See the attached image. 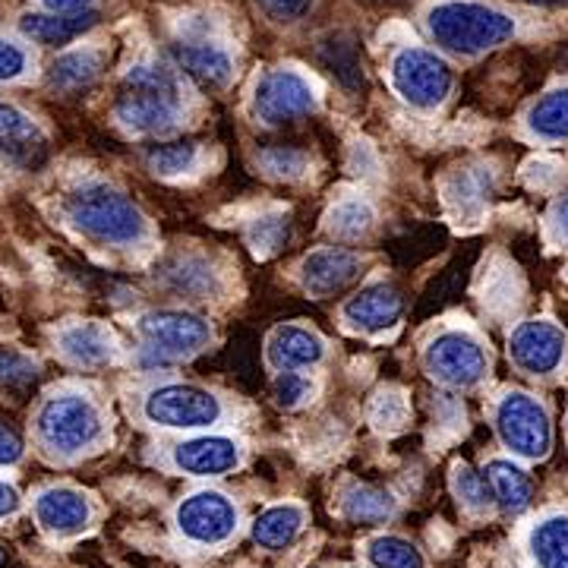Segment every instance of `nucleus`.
Listing matches in <instances>:
<instances>
[{
	"mask_svg": "<svg viewBox=\"0 0 568 568\" xmlns=\"http://www.w3.org/2000/svg\"><path fill=\"white\" fill-rule=\"evenodd\" d=\"M67 219L89 241L104 246H136L149 234V222L140 205L108 183L80 186L67 200Z\"/></svg>",
	"mask_w": 568,
	"mask_h": 568,
	"instance_id": "nucleus-1",
	"label": "nucleus"
},
{
	"mask_svg": "<svg viewBox=\"0 0 568 568\" xmlns=\"http://www.w3.org/2000/svg\"><path fill=\"white\" fill-rule=\"evenodd\" d=\"M181 85L164 67H133L118 89V121L133 133H171L181 121Z\"/></svg>",
	"mask_w": 568,
	"mask_h": 568,
	"instance_id": "nucleus-2",
	"label": "nucleus"
},
{
	"mask_svg": "<svg viewBox=\"0 0 568 568\" xmlns=\"http://www.w3.org/2000/svg\"><path fill=\"white\" fill-rule=\"evenodd\" d=\"M429 36L439 48H446L452 54H484L499 44H506L515 36V20L493 10L487 3H467V0H448L429 10L426 17Z\"/></svg>",
	"mask_w": 568,
	"mask_h": 568,
	"instance_id": "nucleus-3",
	"label": "nucleus"
},
{
	"mask_svg": "<svg viewBox=\"0 0 568 568\" xmlns=\"http://www.w3.org/2000/svg\"><path fill=\"white\" fill-rule=\"evenodd\" d=\"M39 443L58 458H80L104 439V414L82 392H58L44 398L36 417Z\"/></svg>",
	"mask_w": 568,
	"mask_h": 568,
	"instance_id": "nucleus-4",
	"label": "nucleus"
},
{
	"mask_svg": "<svg viewBox=\"0 0 568 568\" xmlns=\"http://www.w3.org/2000/svg\"><path fill=\"white\" fill-rule=\"evenodd\" d=\"M136 332L142 338V364L168 366L196 357L212 342V325L190 310L142 313Z\"/></svg>",
	"mask_w": 568,
	"mask_h": 568,
	"instance_id": "nucleus-5",
	"label": "nucleus"
},
{
	"mask_svg": "<svg viewBox=\"0 0 568 568\" xmlns=\"http://www.w3.org/2000/svg\"><path fill=\"white\" fill-rule=\"evenodd\" d=\"M493 424L499 433V443L525 462H540L552 448V424L544 402H537L528 392H506L496 405Z\"/></svg>",
	"mask_w": 568,
	"mask_h": 568,
	"instance_id": "nucleus-6",
	"label": "nucleus"
},
{
	"mask_svg": "<svg viewBox=\"0 0 568 568\" xmlns=\"http://www.w3.org/2000/svg\"><path fill=\"white\" fill-rule=\"evenodd\" d=\"M145 424L164 429H212L222 424L224 407L219 395L209 388L186 386V383H164L145 392L142 398Z\"/></svg>",
	"mask_w": 568,
	"mask_h": 568,
	"instance_id": "nucleus-7",
	"label": "nucleus"
},
{
	"mask_svg": "<svg viewBox=\"0 0 568 568\" xmlns=\"http://www.w3.org/2000/svg\"><path fill=\"white\" fill-rule=\"evenodd\" d=\"M426 373L448 388H474L487 379L489 354L484 342L467 328L439 332L424 351Z\"/></svg>",
	"mask_w": 568,
	"mask_h": 568,
	"instance_id": "nucleus-8",
	"label": "nucleus"
},
{
	"mask_svg": "<svg viewBox=\"0 0 568 568\" xmlns=\"http://www.w3.org/2000/svg\"><path fill=\"white\" fill-rule=\"evenodd\" d=\"M174 528L193 547H222L241 528V508L219 489H196L174 508Z\"/></svg>",
	"mask_w": 568,
	"mask_h": 568,
	"instance_id": "nucleus-9",
	"label": "nucleus"
},
{
	"mask_svg": "<svg viewBox=\"0 0 568 568\" xmlns=\"http://www.w3.org/2000/svg\"><path fill=\"white\" fill-rule=\"evenodd\" d=\"M392 85L395 92L414 108H436L448 99L455 77L439 54L426 51V48H405L395 54L392 61Z\"/></svg>",
	"mask_w": 568,
	"mask_h": 568,
	"instance_id": "nucleus-10",
	"label": "nucleus"
},
{
	"mask_svg": "<svg viewBox=\"0 0 568 568\" xmlns=\"http://www.w3.org/2000/svg\"><path fill=\"white\" fill-rule=\"evenodd\" d=\"M313 108H316L313 85L294 70H268L263 80L256 82L253 111L268 126H282V123L306 118Z\"/></svg>",
	"mask_w": 568,
	"mask_h": 568,
	"instance_id": "nucleus-11",
	"label": "nucleus"
},
{
	"mask_svg": "<svg viewBox=\"0 0 568 568\" xmlns=\"http://www.w3.org/2000/svg\"><path fill=\"white\" fill-rule=\"evenodd\" d=\"M568 338L566 332L549 320L521 323L508 338V357L528 376H549L566 364Z\"/></svg>",
	"mask_w": 568,
	"mask_h": 568,
	"instance_id": "nucleus-12",
	"label": "nucleus"
},
{
	"mask_svg": "<svg viewBox=\"0 0 568 568\" xmlns=\"http://www.w3.org/2000/svg\"><path fill=\"white\" fill-rule=\"evenodd\" d=\"M244 462V446L234 436H193L171 452V465L190 477H224Z\"/></svg>",
	"mask_w": 568,
	"mask_h": 568,
	"instance_id": "nucleus-13",
	"label": "nucleus"
},
{
	"mask_svg": "<svg viewBox=\"0 0 568 568\" xmlns=\"http://www.w3.org/2000/svg\"><path fill=\"white\" fill-rule=\"evenodd\" d=\"M402 313H405L402 294L386 282L366 284L361 294H354L342 306V320L347 323V328H354L361 335H383L398 325Z\"/></svg>",
	"mask_w": 568,
	"mask_h": 568,
	"instance_id": "nucleus-14",
	"label": "nucleus"
},
{
	"mask_svg": "<svg viewBox=\"0 0 568 568\" xmlns=\"http://www.w3.org/2000/svg\"><path fill=\"white\" fill-rule=\"evenodd\" d=\"M36 521L51 537H77L92 521V503L73 487H48L36 496Z\"/></svg>",
	"mask_w": 568,
	"mask_h": 568,
	"instance_id": "nucleus-15",
	"label": "nucleus"
},
{
	"mask_svg": "<svg viewBox=\"0 0 568 568\" xmlns=\"http://www.w3.org/2000/svg\"><path fill=\"white\" fill-rule=\"evenodd\" d=\"M0 155L20 168H39L48 159V140L41 126L17 104L0 102Z\"/></svg>",
	"mask_w": 568,
	"mask_h": 568,
	"instance_id": "nucleus-16",
	"label": "nucleus"
},
{
	"mask_svg": "<svg viewBox=\"0 0 568 568\" xmlns=\"http://www.w3.org/2000/svg\"><path fill=\"white\" fill-rule=\"evenodd\" d=\"M265 357H268V366L278 373H297V369L323 364L325 342L313 328H304V325H278L268 335Z\"/></svg>",
	"mask_w": 568,
	"mask_h": 568,
	"instance_id": "nucleus-17",
	"label": "nucleus"
},
{
	"mask_svg": "<svg viewBox=\"0 0 568 568\" xmlns=\"http://www.w3.org/2000/svg\"><path fill=\"white\" fill-rule=\"evenodd\" d=\"M357 275H361V256L351 253V250H342V246L316 250L301 265V282L316 297H328V294L342 291Z\"/></svg>",
	"mask_w": 568,
	"mask_h": 568,
	"instance_id": "nucleus-18",
	"label": "nucleus"
},
{
	"mask_svg": "<svg viewBox=\"0 0 568 568\" xmlns=\"http://www.w3.org/2000/svg\"><path fill=\"white\" fill-rule=\"evenodd\" d=\"M58 351L73 366H108L118 357V342L102 323H73L58 332Z\"/></svg>",
	"mask_w": 568,
	"mask_h": 568,
	"instance_id": "nucleus-19",
	"label": "nucleus"
},
{
	"mask_svg": "<svg viewBox=\"0 0 568 568\" xmlns=\"http://www.w3.org/2000/svg\"><path fill=\"white\" fill-rule=\"evenodd\" d=\"M155 282L162 284L164 291L178 297H190V301H209L212 294L222 291L219 272L205 263L203 256H171L159 268Z\"/></svg>",
	"mask_w": 568,
	"mask_h": 568,
	"instance_id": "nucleus-20",
	"label": "nucleus"
},
{
	"mask_svg": "<svg viewBox=\"0 0 568 568\" xmlns=\"http://www.w3.org/2000/svg\"><path fill=\"white\" fill-rule=\"evenodd\" d=\"M99 22L95 10H82V13H26L20 20V29L26 39L39 41V44H67V41L80 39L82 32H89Z\"/></svg>",
	"mask_w": 568,
	"mask_h": 568,
	"instance_id": "nucleus-21",
	"label": "nucleus"
},
{
	"mask_svg": "<svg viewBox=\"0 0 568 568\" xmlns=\"http://www.w3.org/2000/svg\"><path fill=\"white\" fill-rule=\"evenodd\" d=\"M534 568H568V515H547L528 530Z\"/></svg>",
	"mask_w": 568,
	"mask_h": 568,
	"instance_id": "nucleus-22",
	"label": "nucleus"
},
{
	"mask_svg": "<svg viewBox=\"0 0 568 568\" xmlns=\"http://www.w3.org/2000/svg\"><path fill=\"white\" fill-rule=\"evenodd\" d=\"M306 525L304 506L297 503H284V506L265 508L263 515L253 521V540L263 549H284L291 547Z\"/></svg>",
	"mask_w": 568,
	"mask_h": 568,
	"instance_id": "nucleus-23",
	"label": "nucleus"
},
{
	"mask_svg": "<svg viewBox=\"0 0 568 568\" xmlns=\"http://www.w3.org/2000/svg\"><path fill=\"white\" fill-rule=\"evenodd\" d=\"M178 61L186 70V77H193L203 89H222L231 80V73H234L227 51L219 48V44H209V41L181 48L178 51Z\"/></svg>",
	"mask_w": 568,
	"mask_h": 568,
	"instance_id": "nucleus-24",
	"label": "nucleus"
},
{
	"mask_svg": "<svg viewBox=\"0 0 568 568\" xmlns=\"http://www.w3.org/2000/svg\"><path fill=\"white\" fill-rule=\"evenodd\" d=\"M484 474H487V484L493 489V499L503 511L518 515L530 506V477L515 462L493 458Z\"/></svg>",
	"mask_w": 568,
	"mask_h": 568,
	"instance_id": "nucleus-25",
	"label": "nucleus"
},
{
	"mask_svg": "<svg viewBox=\"0 0 568 568\" xmlns=\"http://www.w3.org/2000/svg\"><path fill=\"white\" fill-rule=\"evenodd\" d=\"M342 511L357 525H386L388 518L398 511V499L379 487H347L345 499H342Z\"/></svg>",
	"mask_w": 568,
	"mask_h": 568,
	"instance_id": "nucleus-26",
	"label": "nucleus"
},
{
	"mask_svg": "<svg viewBox=\"0 0 568 568\" xmlns=\"http://www.w3.org/2000/svg\"><path fill=\"white\" fill-rule=\"evenodd\" d=\"M102 73V58L95 51H70L48 70V85L58 92H80L89 89Z\"/></svg>",
	"mask_w": 568,
	"mask_h": 568,
	"instance_id": "nucleus-27",
	"label": "nucleus"
},
{
	"mask_svg": "<svg viewBox=\"0 0 568 568\" xmlns=\"http://www.w3.org/2000/svg\"><path fill=\"white\" fill-rule=\"evenodd\" d=\"M530 133L547 142L568 140V89H556L530 108Z\"/></svg>",
	"mask_w": 568,
	"mask_h": 568,
	"instance_id": "nucleus-28",
	"label": "nucleus"
},
{
	"mask_svg": "<svg viewBox=\"0 0 568 568\" xmlns=\"http://www.w3.org/2000/svg\"><path fill=\"white\" fill-rule=\"evenodd\" d=\"M325 227L342 237V241H357L364 237L366 231L376 222V212L373 205L366 203L364 196H347V200H338V203L328 209V219H325Z\"/></svg>",
	"mask_w": 568,
	"mask_h": 568,
	"instance_id": "nucleus-29",
	"label": "nucleus"
},
{
	"mask_svg": "<svg viewBox=\"0 0 568 568\" xmlns=\"http://www.w3.org/2000/svg\"><path fill=\"white\" fill-rule=\"evenodd\" d=\"M489 186H493V178L487 171H480V168L462 171L446 183V203L458 209L462 215H477L487 203Z\"/></svg>",
	"mask_w": 568,
	"mask_h": 568,
	"instance_id": "nucleus-30",
	"label": "nucleus"
},
{
	"mask_svg": "<svg viewBox=\"0 0 568 568\" xmlns=\"http://www.w3.org/2000/svg\"><path fill=\"white\" fill-rule=\"evenodd\" d=\"M366 562L373 568H426L424 552L405 537L379 534L366 544Z\"/></svg>",
	"mask_w": 568,
	"mask_h": 568,
	"instance_id": "nucleus-31",
	"label": "nucleus"
},
{
	"mask_svg": "<svg viewBox=\"0 0 568 568\" xmlns=\"http://www.w3.org/2000/svg\"><path fill=\"white\" fill-rule=\"evenodd\" d=\"M452 489H455L458 503H462L470 515H487L489 508L496 506L493 489H489L487 480H484L477 470H470L467 465H455V470H452Z\"/></svg>",
	"mask_w": 568,
	"mask_h": 568,
	"instance_id": "nucleus-32",
	"label": "nucleus"
},
{
	"mask_svg": "<svg viewBox=\"0 0 568 568\" xmlns=\"http://www.w3.org/2000/svg\"><path fill=\"white\" fill-rule=\"evenodd\" d=\"M196 155L200 152L193 142H162V145L149 149V168L162 178H178L196 164Z\"/></svg>",
	"mask_w": 568,
	"mask_h": 568,
	"instance_id": "nucleus-33",
	"label": "nucleus"
},
{
	"mask_svg": "<svg viewBox=\"0 0 568 568\" xmlns=\"http://www.w3.org/2000/svg\"><path fill=\"white\" fill-rule=\"evenodd\" d=\"M484 304L493 313H511L515 306L521 304V282H518L511 265H503L499 272L489 275L487 287H484Z\"/></svg>",
	"mask_w": 568,
	"mask_h": 568,
	"instance_id": "nucleus-34",
	"label": "nucleus"
},
{
	"mask_svg": "<svg viewBox=\"0 0 568 568\" xmlns=\"http://www.w3.org/2000/svg\"><path fill=\"white\" fill-rule=\"evenodd\" d=\"M369 424L383 433H398L407 424V398L398 388H383L376 392L369 405Z\"/></svg>",
	"mask_w": 568,
	"mask_h": 568,
	"instance_id": "nucleus-35",
	"label": "nucleus"
},
{
	"mask_svg": "<svg viewBox=\"0 0 568 568\" xmlns=\"http://www.w3.org/2000/svg\"><path fill=\"white\" fill-rule=\"evenodd\" d=\"M325 63L332 67V73L345 82L347 89H361L364 85V73H361V61H357V51L351 41L332 39L323 44Z\"/></svg>",
	"mask_w": 568,
	"mask_h": 568,
	"instance_id": "nucleus-36",
	"label": "nucleus"
},
{
	"mask_svg": "<svg viewBox=\"0 0 568 568\" xmlns=\"http://www.w3.org/2000/svg\"><path fill=\"white\" fill-rule=\"evenodd\" d=\"M39 379V364L20 351H0V388L3 392H26Z\"/></svg>",
	"mask_w": 568,
	"mask_h": 568,
	"instance_id": "nucleus-37",
	"label": "nucleus"
},
{
	"mask_svg": "<svg viewBox=\"0 0 568 568\" xmlns=\"http://www.w3.org/2000/svg\"><path fill=\"white\" fill-rule=\"evenodd\" d=\"M284 241H287V215H282V212H268V215L250 224V246L260 256L275 253Z\"/></svg>",
	"mask_w": 568,
	"mask_h": 568,
	"instance_id": "nucleus-38",
	"label": "nucleus"
},
{
	"mask_svg": "<svg viewBox=\"0 0 568 568\" xmlns=\"http://www.w3.org/2000/svg\"><path fill=\"white\" fill-rule=\"evenodd\" d=\"M313 392H316V386L304 373H278L275 383H272V398L282 410H294V407L306 405L313 398Z\"/></svg>",
	"mask_w": 568,
	"mask_h": 568,
	"instance_id": "nucleus-39",
	"label": "nucleus"
},
{
	"mask_svg": "<svg viewBox=\"0 0 568 568\" xmlns=\"http://www.w3.org/2000/svg\"><path fill=\"white\" fill-rule=\"evenodd\" d=\"M260 164L268 178H278V181H297L304 178L306 171V155L304 152H294V149H268L260 155Z\"/></svg>",
	"mask_w": 568,
	"mask_h": 568,
	"instance_id": "nucleus-40",
	"label": "nucleus"
},
{
	"mask_svg": "<svg viewBox=\"0 0 568 568\" xmlns=\"http://www.w3.org/2000/svg\"><path fill=\"white\" fill-rule=\"evenodd\" d=\"M265 10V17H272L275 22H297L304 20L313 7V0H256Z\"/></svg>",
	"mask_w": 568,
	"mask_h": 568,
	"instance_id": "nucleus-41",
	"label": "nucleus"
},
{
	"mask_svg": "<svg viewBox=\"0 0 568 568\" xmlns=\"http://www.w3.org/2000/svg\"><path fill=\"white\" fill-rule=\"evenodd\" d=\"M26 51H22L20 44H13V41L0 39V82H10L17 80L26 73Z\"/></svg>",
	"mask_w": 568,
	"mask_h": 568,
	"instance_id": "nucleus-42",
	"label": "nucleus"
},
{
	"mask_svg": "<svg viewBox=\"0 0 568 568\" xmlns=\"http://www.w3.org/2000/svg\"><path fill=\"white\" fill-rule=\"evenodd\" d=\"M22 458V439L10 429V426L0 424V467L17 465Z\"/></svg>",
	"mask_w": 568,
	"mask_h": 568,
	"instance_id": "nucleus-43",
	"label": "nucleus"
},
{
	"mask_svg": "<svg viewBox=\"0 0 568 568\" xmlns=\"http://www.w3.org/2000/svg\"><path fill=\"white\" fill-rule=\"evenodd\" d=\"M22 506L20 493L10 487L7 480H0V518H10V515H17Z\"/></svg>",
	"mask_w": 568,
	"mask_h": 568,
	"instance_id": "nucleus-44",
	"label": "nucleus"
},
{
	"mask_svg": "<svg viewBox=\"0 0 568 568\" xmlns=\"http://www.w3.org/2000/svg\"><path fill=\"white\" fill-rule=\"evenodd\" d=\"M552 231L559 241H568V193L552 209Z\"/></svg>",
	"mask_w": 568,
	"mask_h": 568,
	"instance_id": "nucleus-45",
	"label": "nucleus"
},
{
	"mask_svg": "<svg viewBox=\"0 0 568 568\" xmlns=\"http://www.w3.org/2000/svg\"><path fill=\"white\" fill-rule=\"evenodd\" d=\"M89 3L92 0H44V7L51 13H82V10H89Z\"/></svg>",
	"mask_w": 568,
	"mask_h": 568,
	"instance_id": "nucleus-46",
	"label": "nucleus"
},
{
	"mask_svg": "<svg viewBox=\"0 0 568 568\" xmlns=\"http://www.w3.org/2000/svg\"><path fill=\"white\" fill-rule=\"evenodd\" d=\"M3 562H7V559H3V549H0V568H3Z\"/></svg>",
	"mask_w": 568,
	"mask_h": 568,
	"instance_id": "nucleus-47",
	"label": "nucleus"
}]
</instances>
